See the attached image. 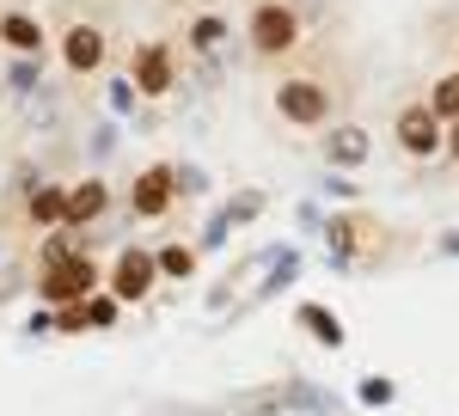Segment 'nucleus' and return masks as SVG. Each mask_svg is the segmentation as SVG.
<instances>
[{
	"label": "nucleus",
	"mask_w": 459,
	"mask_h": 416,
	"mask_svg": "<svg viewBox=\"0 0 459 416\" xmlns=\"http://www.w3.org/2000/svg\"><path fill=\"white\" fill-rule=\"evenodd\" d=\"M172 196H178V172L172 166H147V172H135V184H129V214L160 221V214L172 208Z\"/></svg>",
	"instance_id": "nucleus-5"
},
{
	"label": "nucleus",
	"mask_w": 459,
	"mask_h": 416,
	"mask_svg": "<svg viewBox=\"0 0 459 416\" xmlns=\"http://www.w3.org/2000/svg\"><path fill=\"white\" fill-rule=\"evenodd\" d=\"M246 37H251L257 56H288L300 43V13L288 0H257L251 19H246Z\"/></svg>",
	"instance_id": "nucleus-1"
},
{
	"label": "nucleus",
	"mask_w": 459,
	"mask_h": 416,
	"mask_svg": "<svg viewBox=\"0 0 459 416\" xmlns=\"http://www.w3.org/2000/svg\"><path fill=\"white\" fill-rule=\"evenodd\" d=\"M441 251H454V257H459V239H441Z\"/></svg>",
	"instance_id": "nucleus-25"
},
{
	"label": "nucleus",
	"mask_w": 459,
	"mask_h": 416,
	"mask_svg": "<svg viewBox=\"0 0 459 416\" xmlns=\"http://www.w3.org/2000/svg\"><path fill=\"white\" fill-rule=\"evenodd\" d=\"M153 282H160V257L129 245V251L117 257V270H110V294H117V300H147Z\"/></svg>",
	"instance_id": "nucleus-6"
},
{
	"label": "nucleus",
	"mask_w": 459,
	"mask_h": 416,
	"mask_svg": "<svg viewBox=\"0 0 459 416\" xmlns=\"http://www.w3.org/2000/svg\"><path fill=\"white\" fill-rule=\"evenodd\" d=\"M62 62H68L74 74H92L105 62V31H99V25H68V31H62Z\"/></svg>",
	"instance_id": "nucleus-9"
},
{
	"label": "nucleus",
	"mask_w": 459,
	"mask_h": 416,
	"mask_svg": "<svg viewBox=\"0 0 459 416\" xmlns=\"http://www.w3.org/2000/svg\"><path fill=\"white\" fill-rule=\"evenodd\" d=\"M92 288H99V270H92V257L49 264V270H43V282H37V294H43L49 307H86V300H92Z\"/></svg>",
	"instance_id": "nucleus-4"
},
{
	"label": "nucleus",
	"mask_w": 459,
	"mask_h": 416,
	"mask_svg": "<svg viewBox=\"0 0 459 416\" xmlns=\"http://www.w3.org/2000/svg\"><path fill=\"white\" fill-rule=\"evenodd\" d=\"M31 221L37 227H62L68 221V190L62 184H31Z\"/></svg>",
	"instance_id": "nucleus-12"
},
{
	"label": "nucleus",
	"mask_w": 459,
	"mask_h": 416,
	"mask_svg": "<svg viewBox=\"0 0 459 416\" xmlns=\"http://www.w3.org/2000/svg\"><path fill=\"white\" fill-rule=\"evenodd\" d=\"M68 257H74V251H68V239H62V233L43 245V264H68Z\"/></svg>",
	"instance_id": "nucleus-22"
},
{
	"label": "nucleus",
	"mask_w": 459,
	"mask_h": 416,
	"mask_svg": "<svg viewBox=\"0 0 459 416\" xmlns=\"http://www.w3.org/2000/svg\"><path fill=\"white\" fill-rule=\"evenodd\" d=\"M294 318H300V325H307V331H313L325 349H343V318H337L331 307H313V300H307V307L294 312Z\"/></svg>",
	"instance_id": "nucleus-13"
},
{
	"label": "nucleus",
	"mask_w": 459,
	"mask_h": 416,
	"mask_svg": "<svg viewBox=\"0 0 459 416\" xmlns=\"http://www.w3.org/2000/svg\"><path fill=\"white\" fill-rule=\"evenodd\" d=\"M153 257H160V276H172V282L196 276V251H190V245H166V251H153Z\"/></svg>",
	"instance_id": "nucleus-16"
},
{
	"label": "nucleus",
	"mask_w": 459,
	"mask_h": 416,
	"mask_svg": "<svg viewBox=\"0 0 459 416\" xmlns=\"http://www.w3.org/2000/svg\"><path fill=\"white\" fill-rule=\"evenodd\" d=\"M129 86H135L142 99H166V92L178 86L172 49H166V43H142V49H135V74H129Z\"/></svg>",
	"instance_id": "nucleus-7"
},
{
	"label": "nucleus",
	"mask_w": 459,
	"mask_h": 416,
	"mask_svg": "<svg viewBox=\"0 0 459 416\" xmlns=\"http://www.w3.org/2000/svg\"><path fill=\"white\" fill-rule=\"evenodd\" d=\"M447 153L459 160V123H447Z\"/></svg>",
	"instance_id": "nucleus-24"
},
{
	"label": "nucleus",
	"mask_w": 459,
	"mask_h": 416,
	"mask_svg": "<svg viewBox=\"0 0 459 416\" xmlns=\"http://www.w3.org/2000/svg\"><path fill=\"white\" fill-rule=\"evenodd\" d=\"M368 153H374V135H368L361 123H337V129L325 135V160H331V172H355V166H368Z\"/></svg>",
	"instance_id": "nucleus-8"
},
{
	"label": "nucleus",
	"mask_w": 459,
	"mask_h": 416,
	"mask_svg": "<svg viewBox=\"0 0 459 416\" xmlns=\"http://www.w3.org/2000/svg\"><path fill=\"white\" fill-rule=\"evenodd\" d=\"M429 104H435V117H441V123H459V68L441 74V80L429 86Z\"/></svg>",
	"instance_id": "nucleus-15"
},
{
	"label": "nucleus",
	"mask_w": 459,
	"mask_h": 416,
	"mask_svg": "<svg viewBox=\"0 0 459 416\" xmlns=\"http://www.w3.org/2000/svg\"><path fill=\"white\" fill-rule=\"evenodd\" d=\"M392 135H398V147L411 153V160H435V153H447V123L435 117V104H404L398 110V123H392Z\"/></svg>",
	"instance_id": "nucleus-2"
},
{
	"label": "nucleus",
	"mask_w": 459,
	"mask_h": 416,
	"mask_svg": "<svg viewBox=\"0 0 459 416\" xmlns=\"http://www.w3.org/2000/svg\"><path fill=\"white\" fill-rule=\"evenodd\" d=\"M13 92H31V86H43V68H37V56H13Z\"/></svg>",
	"instance_id": "nucleus-18"
},
{
	"label": "nucleus",
	"mask_w": 459,
	"mask_h": 416,
	"mask_svg": "<svg viewBox=\"0 0 459 416\" xmlns=\"http://www.w3.org/2000/svg\"><path fill=\"white\" fill-rule=\"evenodd\" d=\"M0 43L13 56H43V25L31 13H0Z\"/></svg>",
	"instance_id": "nucleus-11"
},
{
	"label": "nucleus",
	"mask_w": 459,
	"mask_h": 416,
	"mask_svg": "<svg viewBox=\"0 0 459 416\" xmlns=\"http://www.w3.org/2000/svg\"><path fill=\"white\" fill-rule=\"evenodd\" d=\"M117 307H123L117 294H92V300H86V318H92V325L105 331V325H117Z\"/></svg>",
	"instance_id": "nucleus-19"
},
{
	"label": "nucleus",
	"mask_w": 459,
	"mask_h": 416,
	"mask_svg": "<svg viewBox=\"0 0 459 416\" xmlns=\"http://www.w3.org/2000/svg\"><path fill=\"white\" fill-rule=\"evenodd\" d=\"M325 239H331V257H337V264H350V257H355V221H350V214H331Z\"/></svg>",
	"instance_id": "nucleus-17"
},
{
	"label": "nucleus",
	"mask_w": 459,
	"mask_h": 416,
	"mask_svg": "<svg viewBox=\"0 0 459 416\" xmlns=\"http://www.w3.org/2000/svg\"><path fill=\"white\" fill-rule=\"evenodd\" d=\"M56 325H62V331H80V325H92V318H86V307H62Z\"/></svg>",
	"instance_id": "nucleus-23"
},
{
	"label": "nucleus",
	"mask_w": 459,
	"mask_h": 416,
	"mask_svg": "<svg viewBox=\"0 0 459 416\" xmlns=\"http://www.w3.org/2000/svg\"><path fill=\"white\" fill-rule=\"evenodd\" d=\"M276 110H282V123H294V129H325L331 123V92L318 80H307V74H294V80L276 86Z\"/></svg>",
	"instance_id": "nucleus-3"
},
{
	"label": "nucleus",
	"mask_w": 459,
	"mask_h": 416,
	"mask_svg": "<svg viewBox=\"0 0 459 416\" xmlns=\"http://www.w3.org/2000/svg\"><path fill=\"white\" fill-rule=\"evenodd\" d=\"M227 37H233V25H227L221 13H203V19H190V49H203V56H209V49H221Z\"/></svg>",
	"instance_id": "nucleus-14"
},
{
	"label": "nucleus",
	"mask_w": 459,
	"mask_h": 416,
	"mask_svg": "<svg viewBox=\"0 0 459 416\" xmlns=\"http://www.w3.org/2000/svg\"><path fill=\"white\" fill-rule=\"evenodd\" d=\"M257 208H264V196H257V190H251V196H239V203H227V227H233V221H251Z\"/></svg>",
	"instance_id": "nucleus-21"
},
{
	"label": "nucleus",
	"mask_w": 459,
	"mask_h": 416,
	"mask_svg": "<svg viewBox=\"0 0 459 416\" xmlns=\"http://www.w3.org/2000/svg\"><path fill=\"white\" fill-rule=\"evenodd\" d=\"M105 208H110V184H105V178L68 184V221H62V227H68V233H74V227H92Z\"/></svg>",
	"instance_id": "nucleus-10"
},
{
	"label": "nucleus",
	"mask_w": 459,
	"mask_h": 416,
	"mask_svg": "<svg viewBox=\"0 0 459 416\" xmlns=\"http://www.w3.org/2000/svg\"><path fill=\"white\" fill-rule=\"evenodd\" d=\"M392 398H398L392 380H361V404H392Z\"/></svg>",
	"instance_id": "nucleus-20"
}]
</instances>
